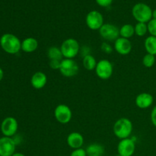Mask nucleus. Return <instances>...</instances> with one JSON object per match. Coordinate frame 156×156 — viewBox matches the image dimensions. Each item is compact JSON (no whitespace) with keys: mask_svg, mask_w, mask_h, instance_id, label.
<instances>
[{"mask_svg":"<svg viewBox=\"0 0 156 156\" xmlns=\"http://www.w3.org/2000/svg\"><path fill=\"white\" fill-rule=\"evenodd\" d=\"M0 46L9 54H16L21 50V41L12 34H4L0 38Z\"/></svg>","mask_w":156,"mask_h":156,"instance_id":"obj_1","label":"nucleus"},{"mask_svg":"<svg viewBox=\"0 0 156 156\" xmlns=\"http://www.w3.org/2000/svg\"><path fill=\"white\" fill-rule=\"evenodd\" d=\"M133 130V125L129 119L122 117L115 122L113 127V131L118 139L124 140L129 138Z\"/></svg>","mask_w":156,"mask_h":156,"instance_id":"obj_2","label":"nucleus"},{"mask_svg":"<svg viewBox=\"0 0 156 156\" xmlns=\"http://www.w3.org/2000/svg\"><path fill=\"white\" fill-rule=\"evenodd\" d=\"M63 59H74L80 52L81 47L77 40L68 38L62 43L60 46Z\"/></svg>","mask_w":156,"mask_h":156,"instance_id":"obj_3","label":"nucleus"},{"mask_svg":"<svg viewBox=\"0 0 156 156\" xmlns=\"http://www.w3.org/2000/svg\"><path fill=\"white\" fill-rule=\"evenodd\" d=\"M132 15L137 22L147 24L152 19V10L148 5L145 3H137L133 7Z\"/></svg>","mask_w":156,"mask_h":156,"instance_id":"obj_4","label":"nucleus"},{"mask_svg":"<svg viewBox=\"0 0 156 156\" xmlns=\"http://www.w3.org/2000/svg\"><path fill=\"white\" fill-rule=\"evenodd\" d=\"M95 73L99 79L102 80H108L113 75L114 66L108 59H101L98 62L95 68Z\"/></svg>","mask_w":156,"mask_h":156,"instance_id":"obj_5","label":"nucleus"},{"mask_svg":"<svg viewBox=\"0 0 156 156\" xmlns=\"http://www.w3.org/2000/svg\"><path fill=\"white\" fill-rule=\"evenodd\" d=\"M100 36L108 42L115 41L117 38L120 37V28L113 24H104L103 26L99 30Z\"/></svg>","mask_w":156,"mask_h":156,"instance_id":"obj_6","label":"nucleus"},{"mask_svg":"<svg viewBox=\"0 0 156 156\" xmlns=\"http://www.w3.org/2000/svg\"><path fill=\"white\" fill-rule=\"evenodd\" d=\"M59 70L62 76L70 78L78 74L79 67L73 59H62Z\"/></svg>","mask_w":156,"mask_h":156,"instance_id":"obj_7","label":"nucleus"},{"mask_svg":"<svg viewBox=\"0 0 156 156\" xmlns=\"http://www.w3.org/2000/svg\"><path fill=\"white\" fill-rule=\"evenodd\" d=\"M85 23L89 29L92 30H100L101 27L103 26L104 17L101 12L98 11L93 10L88 12L85 18Z\"/></svg>","mask_w":156,"mask_h":156,"instance_id":"obj_8","label":"nucleus"},{"mask_svg":"<svg viewBox=\"0 0 156 156\" xmlns=\"http://www.w3.org/2000/svg\"><path fill=\"white\" fill-rule=\"evenodd\" d=\"M54 117L61 124H67L73 117V112L69 106L64 104L57 105L54 109Z\"/></svg>","mask_w":156,"mask_h":156,"instance_id":"obj_9","label":"nucleus"},{"mask_svg":"<svg viewBox=\"0 0 156 156\" xmlns=\"http://www.w3.org/2000/svg\"><path fill=\"white\" fill-rule=\"evenodd\" d=\"M18 123L15 117H8L2 122L1 131L4 136H13L18 131Z\"/></svg>","mask_w":156,"mask_h":156,"instance_id":"obj_10","label":"nucleus"},{"mask_svg":"<svg viewBox=\"0 0 156 156\" xmlns=\"http://www.w3.org/2000/svg\"><path fill=\"white\" fill-rule=\"evenodd\" d=\"M136 150V143L133 139L121 140L117 145V152L121 156H133Z\"/></svg>","mask_w":156,"mask_h":156,"instance_id":"obj_11","label":"nucleus"},{"mask_svg":"<svg viewBox=\"0 0 156 156\" xmlns=\"http://www.w3.org/2000/svg\"><path fill=\"white\" fill-rule=\"evenodd\" d=\"M16 143L11 137L0 138V156H12L15 153Z\"/></svg>","mask_w":156,"mask_h":156,"instance_id":"obj_12","label":"nucleus"},{"mask_svg":"<svg viewBox=\"0 0 156 156\" xmlns=\"http://www.w3.org/2000/svg\"><path fill=\"white\" fill-rule=\"evenodd\" d=\"M114 49L120 55L126 56L130 53L132 50V44L129 39L120 37L114 41Z\"/></svg>","mask_w":156,"mask_h":156,"instance_id":"obj_13","label":"nucleus"},{"mask_svg":"<svg viewBox=\"0 0 156 156\" xmlns=\"http://www.w3.org/2000/svg\"><path fill=\"white\" fill-rule=\"evenodd\" d=\"M154 102V98L151 94L147 92H143L139 94L136 97V105L140 109H147L150 108Z\"/></svg>","mask_w":156,"mask_h":156,"instance_id":"obj_14","label":"nucleus"},{"mask_svg":"<svg viewBox=\"0 0 156 156\" xmlns=\"http://www.w3.org/2000/svg\"><path fill=\"white\" fill-rule=\"evenodd\" d=\"M66 143L71 149H80L84 145V137L80 133L73 132L67 136Z\"/></svg>","mask_w":156,"mask_h":156,"instance_id":"obj_15","label":"nucleus"},{"mask_svg":"<svg viewBox=\"0 0 156 156\" xmlns=\"http://www.w3.org/2000/svg\"><path fill=\"white\" fill-rule=\"evenodd\" d=\"M47 83V76L43 72H36L30 78V84L35 89L44 88Z\"/></svg>","mask_w":156,"mask_h":156,"instance_id":"obj_16","label":"nucleus"},{"mask_svg":"<svg viewBox=\"0 0 156 156\" xmlns=\"http://www.w3.org/2000/svg\"><path fill=\"white\" fill-rule=\"evenodd\" d=\"M38 48V41L34 37H27L21 41V50L30 53Z\"/></svg>","mask_w":156,"mask_h":156,"instance_id":"obj_17","label":"nucleus"},{"mask_svg":"<svg viewBox=\"0 0 156 156\" xmlns=\"http://www.w3.org/2000/svg\"><path fill=\"white\" fill-rule=\"evenodd\" d=\"M87 156H102L105 153V147L100 143H91L85 149Z\"/></svg>","mask_w":156,"mask_h":156,"instance_id":"obj_18","label":"nucleus"},{"mask_svg":"<svg viewBox=\"0 0 156 156\" xmlns=\"http://www.w3.org/2000/svg\"><path fill=\"white\" fill-rule=\"evenodd\" d=\"M144 47L147 53L156 56V37H147L145 40Z\"/></svg>","mask_w":156,"mask_h":156,"instance_id":"obj_19","label":"nucleus"},{"mask_svg":"<svg viewBox=\"0 0 156 156\" xmlns=\"http://www.w3.org/2000/svg\"><path fill=\"white\" fill-rule=\"evenodd\" d=\"M135 34V27L130 24H125L120 28V37L129 39Z\"/></svg>","mask_w":156,"mask_h":156,"instance_id":"obj_20","label":"nucleus"},{"mask_svg":"<svg viewBox=\"0 0 156 156\" xmlns=\"http://www.w3.org/2000/svg\"><path fill=\"white\" fill-rule=\"evenodd\" d=\"M97 63V60L91 54L86 55V56H84L83 59H82V65H83V66L87 70H89V71L95 69Z\"/></svg>","mask_w":156,"mask_h":156,"instance_id":"obj_21","label":"nucleus"},{"mask_svg":"<svg viewBox=\"0 0 156 156\" xmlns=\"http://www.w3.org/2000/svg\"><path fill=\"white\" fill-rule=\"evenodd\" d=\"M47 56L50 60H62L63 59L60 47H51L47 50Z\"/></svg>","mask_w":156,"mask_h":156,"instance_id":"obj_22","label":"nucleus"},{"mask_svg":"<svg viewBox=\"0 0 156 156\" xmlns=\"http://www.w3.org/2000/svg\"><path fill=\"white\" fill-rule=\"evenodd\" d=\"M134 27H135V34L139 37L145 36L148 32V26L146 23L137 22Z\"/></svg>","mask_w":156,"mask_h":156,"instance_id":"obj_23","label":"nucleus"},{"mask_svg":"<svg viewBox=\"0 0 156 156\" xmlns=\"http://www.w3.org/2000/svg\"><path fill=\"white\" fill-rule=\"evenodd\" d=\"M155 63V56L146 53L143 58V64L146 68H152Z\"/></svg>","mask_w":156,"mask_h":156,"instance_id":"obj_24","label":"nucleus"},{"mask_svg":"<svg viewBox=\"0 0 156 156\" xmlns=\"http://www.w3.org/2000/svg\"><path fill=\"white\" fill-rule=\"evenodd\" d=\"M148 32L150 36L156 37V19H152L147 23Z\"/></svg>","mask_w":156,"mask_h":156,"instance_id":"obj_25","label":"nucleus"},{"mask_svg":"<svg viewBox=\"0 0 156 156\" xmlns=\"http://www.w3.org/2000/svg\"><path fill=\"white\" fill-rule=\"evenodd\" d=\"M101 50L102 52L107 53V54H111L113 53L114 48L108 42H103L101 45Z\"/></svg>","mask_w":156,"mask_h":156,"instance_id":"obj_26","label":"nucleus"},{"mask_svg":"<svg viewBox=\"0 0 156 156\" xmlns=\"http://www.w3.org/2000/svg\"><path fill=\"white\" fill-rule=\"evenodd\" d=\"M70 156H87L86 151L83 148L73 149V151L70 154Z\"/></svg>","mask_w":156,"mask_h":156,"instance_id":"obj_27","label":"nucleus"},{"mask_svg":"<svg viewBox=\"0 0 156 156\" xmlns=\"http://www.w3.org/2000/svg\"><path fill=\"white\" fill-rule=\"evenodd\" d=\"M61 61L62 60H50L49 65H50V67L52 69H55V70L59 69Z\"/></svg>","mask_w":156,"mask_h":156,"instance_id":"obj_28","label":"nucleus"},{"mask_svg":"<svg viewBox=\"0 0 156 156\" xmlns=\"http://www.w3.org/2000/svg\"><path fill=\"white\" fill-rule=\"evenodd\" d=\"M97 4L101 7H108L113 2V0H95Z\"/></svg>","mask_w":156,"mask_h":156,"instance_id":"obj_29","label":"nucleus"},{"mask_svg":"<svg viewBox=\"0 0 156 156\" xmlns=\"http://www.w3.org/2000/svg\"><path fill=\"white\" fill-rule=\"evenodd\" d=\"M150 118L153 126H155V127H156V105L153 108H152V111H151Z\"/></svg>","mask_w":156,"mask_h":156,"instance_id":"obj_30","label":"nucleus"},{"mask_svg":"<svg viewBox=\"0 0 156 156\" xmlns=\"http://www.w3.org/2000/svg\"><path fill=\"white\" fill-rule=\"evenodd\" d=\"M3 76H4V72H3V70L0 68V82L2 80Z\"/></svg>","mask_w":156,"mask_h":156,"instance_id":"obj_31","label":"nucleus"},{"mask_svg":"<svg viewBox=\"0 0 156 156\" xmlns=\"http://www.w3.org/2000/svg\"><path fill=\"white\" fill-rule=\"evenodd\" d=\"M12 156H25L23 153H21V152H15Z\"/></svg>","mask_w":156,"mask_h":156,"instance_id":"obj_32","label":"nucleus"},{"mask_svg":"<svg viewBox=\"0 0 156 156\" xmlns=\"http://www.w3.org/2000/svg\"><path fill=\"white\" fill-rule=\"evenodd\" d=\"M152 19H156V9L152 10Z\"/></svg>","mask_w":156,"mask_h":156,"instance_id":"obj_33","label":"nucleus"},{"mask_svg":"<svg viewBox=\"0 0 156 156\" xmlns=\"http://www.w3.org/2000/svg\"><path fill=\"white\" fill-rule=\"evenodd\" d=\"M116 156H121V155H116Z\"/></svg>","mask_w":156,"mask_h":156,"instance_id":"obj_34","label":"nucleus"}]
</instances>
